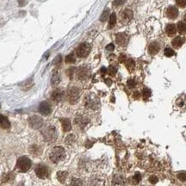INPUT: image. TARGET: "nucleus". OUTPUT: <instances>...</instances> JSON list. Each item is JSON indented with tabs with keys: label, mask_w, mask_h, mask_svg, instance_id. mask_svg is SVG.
Returning a JSON list of instances; mask_svg holds the SVG:
<instances>
[{
	"label": "nucleus",
	"mask_w": 186,
	"mask_h": 186,
	"mask_svg": "<svg viewBox=\"0 0 186 186\" xmlns=\"http://www.w3.org/2000/svg\"><path fill=\"white\" fill-rule=\"evenodd\" d=\"M66 157V151L61 146H56L52 149L49 158L53 163H58L63 160Z\"/></svg>",
	"instance_id": "f257e3e1"
},
{
	"label": "nucleus",
	"mask_w": 186,
	"mask_h": 186,
	"mask_svg": "<svg viewBox=\"0 0 186 186\" xmlns=\"http://www.w3.org/2000/svg\"><path fill=\"white\" fill-rule=\"evenodd\" d=\"M32 162L31 160L26 157V156H22L17 159V168L21 171V172H26L28 171L30 167H31Z\"/></svg>",
	"instance_id": "f03ea898"
},
{
	"label": "nucleus",
	"mask_w": 186,
	"mask_h": 186,
	"mask_svg": "<svg viewBox=\"0 0 186 186\" xmlns=\"http://www.w3.org/2000/svg\"><path fill=\"white\" fill-rule=\"evenodd\" d=\"M44 139L48 141L53 142L55 141L57 139V132L54 127L53 126H48L46 128H44L42 132Z\"/></svg>",
	"instance_id": "7ed1b4c3"
},
{
	"label": "nucleus",
	"mask_w": 186,
	"mask_h": 186,
	"mask_svg": "<svg viewBox=\"0 0 186 186\" xmlns=\"http://www.w3.org/2000/svg\"><path fill=\"white\" fill-rule=\"evenodd\" d=\"M68 101L71 104H75L80 98V91L78 87H71L67 92Z\"/></svg>",
	"instance_id": "20e7f679"
},
{
	"label": "nucleus",
	"mask_w": 186,
	"mask_h": 186,
	"mask_svg": "<svg viewBox=\"0 0 186 186\" xmlns=\"http://www.w3.org/2000/svg\"><path fill=\"white\" fill-rule=\"evenodd\" d=\"M91 45L89 43L84 42L80 44L76 49V55L79 58H85L91 52Z\"/></svg>",
	"instance_id": "39448f33"
},
{
	"label": "nucleus",
	"mask_w": 186,
	"mask_h": 186,
	"mask_svg": "<svg viewBox=\"0 0 186 186\" xmlns=\"http://www.w3.org/2000/svg\"><path fill=\"white\" fill-rule=\"evenodd\" d=\"M35 171H36V176L39 178H42V179H45V178L48 177V176H49L48 168L44 165H38L36 166Z\"/></svg>",
	"instance_id": "423d86ee"
},
{
	"label": "nucleus",
	"mask_w": 186,
	"mask_h": 186,
	"mask_svg": "<svg viewBox=\"0 0 186 186\" xmlns=\"http://www.w3.org/2000/svg\"><path fill=\"white\" fill-rule=\"evenodd\" d=\"M85 107L91 109H96L98 106V100L94 96H87L85 99Z\"/></svg>",
	"instance_id": "0eeeda50"
},
{
	"label": "nucleus",
	"mask_w": 186,
	"mask_h": 186,
	"mask_svg": "<svg viewBox=\"0 0 186 186\" xmlns=\"http://www.w3.org/2000/svg\"><path fill=\"white\" fill-rule=\"evenodd\" d=\"M29 123H30V126L34 128V129H39L42 127L43 125V121L42 119L38 116V115H33L30 118L29 120Z\"/></svg>",
	"instance_id": "6e6552de"
},
{
	"label": "nucleus",
	"mask_w": 186,
	"mask_h": 186,
	"mask_svg": "<svg viewBox=\"0 0 186 186\" xmlns=\"http://www.w3.org/2000/svg\"><path fill=\"white\" fill-rule=\"evenodd\" d=\"M39 112L43 115H48L51 114L52 112V106L51 104L47 102V101H43L41 103L40 106H39Z\"/></svg>",
	"instance_id": "1a4fd4ad"
},
{
	"label": "nucleus",
	"mask_w": 186,
	"mask_h": 186,
	"mask_svg": "<svg viewBox=\"0 0 186 186\" xmlns=\"http://www.w3.org/2000/svg\"><path fill=\"white\" fill-rule=\"evenodd\" d=\"M90 76V71L87 67L81 66L77 71V77L79 80H85Z\"/></svg>",
	"instance_id": "9d476101"
},
{
	"label": "nucleus",
	"mask_w": 186,
	"mask_h": 186,
	"mask_svg": "<svg viewBox=\"0 0 186 186\" xmlns=\"http://www.w3.org/2000/svg\"><path fill=\"white\" fill-rule=\"evenodd\" d=\"M165 16L169 19L174 20L178 17V10L175 6H169L165 11Z\"/></svg>",
	"instance_id": "9b49d317"
},
{
	"label": "nucleus",
	"mask_w": 186,
	"mask_h": 186,
	"mask_svg": "<svg viewBox=\"0 0 186 186\" xmlns=\"http://www.w3.org/2000/svg\"><path fill=\"white\" fill-rule=\"evenodd\" d=\"M133 11L129 9H125L122 15H121V19H122V22L124 23V24H128L129 23L132 19H133Z\"/></svg>",
	"instance_id": "f8f14e48"
},
{
	"label": "nucleus",
	"mask_w": 186,
	"mask_h": 186,
	"mask_svg": "<svg viewBox=\"0 0 186 186\" xmlns=\"http://www.w3.org/2000/svg\"><path fill=\"white\" fill-rule=\"evenodd\" d=\"M128 37L125 33H119L115 36V42L119 46H122V47L126 46L128 43Z\"/></svg>",
	"instance_id": "ddd939ff"
},
{
	"label": "nucleus",
	"mask_w": 186,
	"mask_h": 186,
	"mask_svg": "<svg viewBox=\"0 0 186 186\" xmlns=\"http://www.w3.org/2000/svg\"><path fill=\"white\" fill-rule=\"evenodd\" d=\"M63 97H64V91L61 89H56V90H54L52 92V95H51L52 100L54 101V102H56V103L60 102L63 99Z\"/></svg>",
	"instance_id": "4468645a"
},
{
	"label": "nucleus",
	"mask_w": 186,
	"mask_h": 186,
	"mask_svg": "<svg viewBox=\"0 0 186 186\" xmlns=\"http://www.w3.org/2000/svg\"><path fill=\"white\" fill-rule=\"evenodd\" d=\"M89 122V119L84 115H79L75 118V123L76 125H78L79 128H84Z\"/></svg>",
	"instance_id": "2eb2a0df"
},
{
	"label": "nucleus",
	"mask_w": 186,
	"mask_h": 186,
	"mask_svg": "<svg viewBox=\"0 0 186 186\" xmlns=\"http://www.w3.org/2000/svg\"><path fill=\"white\" fill-rule=\"evenodd\" d=\"M159 50H160V45L158 42H153L150 43V45L148 47V53L150 54H156L157 53H158Z\"/></svg>",
	"instance_id": "dca6fc26"
},
{
	"label": "nucleus",
	"mask_w": 186,
	"mask_h": 186,
	"mask_svg": "<svg viewBox=\"0 0 186 186\" xmlns=\"http://www.w3.org/2000/svg\"><path fill=\"white\" fill-rule=\"evenodd\" d=\"M165 32L168 36H173L177 33V26L172 24H169L165 27Z\"/></svg>",
	"instance_id": "f3484780"
},
{
	"label": "nucleus",
	"mask_w": 186,
	"mask_h": 186,
	"mask_svg": "<svg viewBox=\"0 0 186 186\" xmlns=\"http://www.w3.org/2000/svg\"><path fill=\"white\" fill-rule=\"evenodd\" d=\"M29 152L34 156H39L42 154V150L41 146L38 145H31L29 148Z\"/></svg>",
	"instance_id": "a211bd4d"
},
{
	"label": "nucleus",
	"mask_w": 186,
	"mask_h": 186,
	"mask_svg": "<svg viewBox=\"0 0 186 186\" xmlns=\"http://www.w3.org/2000/svg\"><path fill=\"white\" fill-rule=\"evenodd\" d=\"M185 42V40L184 38L181 37V36H177L176 38H174L171 42V44L172 46L175 48H179L180 47H182Z\"/></svg>",
	"instance_id": "6ab92c4d"
},
{
	"label": "nucleus",
	"mask_w": 186,
	"mask_h": 186,
	"mask_svg": "<svg viewBox=\"0 0 186 186\" xmlns=\"http://www.w3.org/2000/svg\"><path fill=\"white\" fill-rule=\"evenodd\" d=\"M60 122L62 124V128L65 132H68L72 129V125H71V122L69 119L67 118H61L60 120Z\"/></svg>",
	"instance_id": "aec40b11"
},
{
	"label": "nucleus",
	"mask_w": 186,
	"mask_h": 186,
	"mask_svg": "<svg viewBox=\"0 0 186 186\" xmlns=\"http://www.w3.org/2000/svg\"><path fill=\"white\" fill-rule=\"evenodd\" d=\"M0 127L5 129H7L11 127V123L9 120L2 115H0Z\"/></svg>",
	"instance_id": "412c9836"
},
{
	"label": "nucleus",
	"mask_w": 186,
	"mask_h": 186,
	"mask_svg": "<svg viewBox=\"0 0 186 186\" xmlns=\"http://www.w3.org/2000/svg\"><path fill=\"white\" fill-rule=\"evenodd\" d=\"M125 66L129 72H133L135 68V62L132 59H128L125 61Z\"/></svg>",
	"instance_id": "4be33fe9"
},
{
	"label": "nucleus",
	"mask_w": 186,
	"mask_h": 186,
	"mask_svg": "<svg viewBox=\"0 0 186 186\" xmlns=\"http://www.w3.org/2000/svg\"><path fill=\"white\" fill-rule=\"evenodd\" d=\"M67 176H68V172H66V171H58L57 172V179L62 183H64L66 182Z\"/></svg>",
	"instance_id": "5701e85b"
},
{
	"label": "nucleus",
	"mask_w": 186,
	"mask_h": 186,
	"mask_svg": "<svg viewBox=\"0 0 186 186\" xmlns=\"http://www.w3.org/2000/svg\"><path fill=\"white\" fill-rule=\"evenodd\" d=\"M60 82V76L58 73H54L53 74V77H52V79H51V83H52V85L55 86L57 85H59Z\"/></svg>",
	"instance_id": "b1692460"
},
{
	"label": "nucleus",
	"mask_w": 186,
	"mask_h": 186,
	"mask_svg": "<svg viewBox=\"0 0 186 186\" xmlns=\"http://www.w3.org/2000/svg\"><path fill=\"white\" fill-rule=\"evenodd\" d=\"M116 24V16L115 13H112L109 16V29H112Z\"/></svg>",
	"instance_id": "393cba45"
},
{
	"label": "nucleus",
	"mask_w": 186,
	"mask_h": 186,
	"mask_svg": "<svg viewBox=\"0 0 186 186\" xmlns=\"http://www.w3.org/2000/svg\"><path fill=\"white\" fill-rule=\"evenodd\" d=\"M177 30L181 34L184 33V32L186 31V24L183 23V22H182V21L178 22L177 24Z\"/></svg>",
	"instance_id": "a878e982"
},
{
	"label": "nucleus",
	"mask_w": 186,
	"mask_h": 186,
	"mask_svg": "<svg viewBox=\"0 0 186 186\" xmlns=\"http://www.w3.org/2000/svg\"><path fill=\"white\" fill-rule=\"evenodd\" d=\"M69 186H83V181L79 178H72Z\"/></svg>",
	"instance_id": "bb28decb"
},
{
	"label": "nucleus",
	"mask_w": 186,
	"mask_h": 186,
	"mask_svg": "<svg viewBox=\"0 0 186 186\" xmlns=\"http://www.w3.org/2000/svg\"><path fill=\"white\" fill-rule=\"evenodd\" d=\"M152 95V91L150 89L148 88H144L143 89V91H142V96H143V98L144 100H147Z\"/></svg>",
	"instance_id": "cd10ccee"
},
{
	"label": "nucleus",
	"mask_w": 186,
	"mask_h": 186,
	"mask_svg": "<svg viewBox=\"0 0 186 186\" xmlns=\"http://www.w3.org/2000/svg\"><path fill=\"white\" fill-rule=\"evenodd\" d=\"M109 15V9L104 10L103 12L102 13L101 17H100V21H101V22H105V21L108 19Z\"/></svg>",
	"instance_id": "c85d7f7f"
},
{
	"label": "nucleus",
	"mask_w": 186,
	"mask_h": 186,
	"mask_svg": "<svg viewBox=\"0 0 186 186\" xmlns=\"http://www.w3.org/2000/svg\"><path fill=\"white\" fill-rule=\"evenodd\" d=\"M75 61H76V59H75L73 54H71L66 57V63H67V64H72V63H74Z\"/></svg>",
	"instance_id": "c756f323"
},
{
	"label": "nucleus",
	"mask_w": 186,
	"mask_h": 186,
	"mask_svg": "<svg viewBox=\"0 0 186 186\" xmlns=\"http://www.w3.org/2000/svg\"><path fill=\"white\" fill-rule=\"evenodd\" d=\"M164 54H165V55L166 56V57H171V56H173L174 55V51L171 48H166L165 49V51H164Z\"/></svg>",
	"instance_id": "7c9ffc66"
},
{
	"label": "nucleus",
	"mask_w": 186,
	"mask_h": 186,
	"mask_svg": "<svg viewBox=\"0 0 186 186\" xmlns=\"http://www.w3.org/2000/svg\"><path fill=\"white\" fill-rule=\"evenodd\" d=\"M75 141V136L73 134H70L66 138V143L67 145H72Z\"/></svg>",
	"instance_id": "2f4dec72"
},
{
	"label": "nucleus",
	"mask_w": 186,
	"mask_h": 186,
	"mask_svg": "<svg viewBox=\"0 0 186 186\" xmlns=\"http://www.w3.org/2000/svg\"><path fill=\"white\" fill-rule=\"evenodd\" d=\"M132 179H133V183H138L141 180V175L139 172H136Z\"/></svg>",
	"instance_id": "473e14b6"
},
{
	"label": "nucleus",
	"mask_w": 186,
	"mask_h": 186,
	"mask_svg": "<svg viewBox=\"0 0 186 186\" xmlns=\"http://www.w3.org/2000/svg\"><path fill=\"white\" fill-rule=\"evenodd\" d=\"M177 178L182 182H185L186 181V172L185 171H180L177 174Z\"/></svg>",
	"instance_id": "72a5a7b5"
},
{
	"label": "nucleus",
	"mask_w": 186,
	"mask_h": 186,
	"mask_svg": "<svg viewBox=\"0 0 186 186\" xmlns=\"http://www.w3.org/2000/svg\"><path fill=\"white\" fill-rule=\"evenodd\" d=\"M176 4L180 8H184L186 6V0H176Z\"/></svg>",
	"instance_id": "f704fd0d"
},
{
	"label": "nucleus",
	"mask_w": 186,
	"mask_h": 186,
	"mask_svg": "<svg viewBox=\"0 0 186 186\" xmlns=\"http://www.w3.org/2000/svg\"><path fill=\"white\" fill-rule=\"evenodd\" d=\"M61 61H62V57H61V55H58V56L54 59V64L56 66H60Z\"/></svg>",
	"instance_id": "c9c22d12"
},
{
	"label": "nucleus",
	"mask_w": 186,
	"mask_h": 186,
	"mask_svg": "<svg viewBox=\"0 0 186 186\" xmlns=\"http://www.w3.org/2000/svg\"><path fill=\"white\" fill-rule=\"evenodd\" d=\"M114 183H123V178L121 176H115L113 179Z\"/></svg>",
	"instance_id": "e433bc0d"
},
{
	"label": "nucleus",
	"mask_w": 186,
	"mask_h": 186,
	"mask_svg": "<svg viewBox=\"0 0 186 186\" xmlns=\"http://www.w3.org/2000/svg\"><path fill=\"white\" fill-rule=\"evenodd\" d=\"M125 2H126V0H114L113 5L114 6H120V5H122Z\"/></svg>",
	"instance_id": "4c0bfd02"
},
{
	"label": "nucleus",
	"mask_w": 186,
	"mask_h": 186,
	"mask_svg": "<svg viewBox=\"0 0 186 186\" xmlns=\"http://www.w3.org/2000/svg\"><path fill=\"white\" fill-rule=\"evenodd\" d=\"M158 178L156 177V176H151L150 177H149V182L151 183H152V184H155V183H158Z\"/></svg>",
	"instance_id": "58836bf2"
},
{
	"label": "nucleus",
	"mask_w": 186,
	"mask_h": 186,
	"mask_svg": "<svg viewBox=\"0 0 186 186\" xmlns=\"http://www.w3.org/2000/svg\"><path fill=\"white\" fill-rule=\"evenodd\" d=\"M127 84H128V86L130 89H132V88H134V87L135 86V81H134V79H129Z\"/></svg>",
	"instance_id": "ea45409f"
},
{
	"label": "nucleus",
	"mask_w": 186,
	"mask_h": 186,
	"mask_svg": "<svg viewBox=\"0 0 186 186\" xmlns=\"http://www.w3.org/2000/svg\"><path fill=\"white\" fill-rule=\"evenodd\" d=\"M115 73H116V68H115V67L110 66V67L109 68V75L114 76V75L115 74Z\"/></svg>",
	"instance_id": "a19ab883"
},
{
	"label": "nucleus",
	"mask_w": 186,
	"mask_h": 186,
	"mask_svg": "<svg viewBox=\"0 0 186 186\" xmlns=\"http://www.w3.org/2000/svg\"><path fill=\"white\" fill-rule=\"evenodd\" d=\"M106 49H107L108 51H113V50L115 49V46H114V44L110 43V44L107 45V47H106Z\"/></svg>",
	"instance_id": "79ce46f5"
},
{
	"label": "nucleus",
	"mask_w": 186,
	"mask_h": 186,
	"mask_svg": "<svg viewBox=\"0 0 186 186\" xmlns=\"http://www.w3.org/2000/svg\"><path fill=\"white\" fill-rule=\"evenodd\" d=\"M73 72H74V68H70V69H68L67 71H66V73H67V75L70 77V78H72V76H73Z\"/></svg>",
	"instance_id": "37998d69"
},
{
	"label": "nucleus",
	"mask_w": 186,
	"mask_h": 186,
	"mask_svg": "<svg viewBox=\"0 0 186 186\" xmlns=\"http://www.w3.org/2000/svg\"><path fill=\"white\" fill-rule=\"evenodd\" d=\"M126 60H126V55L125 54H121L120 57H119V61L122 63V62H125Z\"/></svg>",
	"instance_id": "c03bdc74"
},
{
	"label": "nucleus",
	"mask_w": 186,
	"mask_h": 186,
	"mask_svg": "<svg viewBox=\"0 0 186 186\" xmlns=\"http://www.w3.org/2000/svg\"><path fill=\"white\" fill-rule=\"evenodd\" d=\"M135 99H138L140 97V92L139 91H135L134 93V96H133Z\"/></svg>",
	"instance_id": "a18cd8bd"
},
{
	"label": "nucleus",
	"mask_w": 186,
	"mask_h": 186,
	"mask_svg": "<svg viewBox=\"0 0 186 186\" xmlns=\"http://www.w3.org/2000/svg\"><path fill=\"white\" fill-rule=\"evenodd\" d=\"M18 4L20 6H24L25 4H26V1L25 0H18Z\"/></svg>",
	"instance_id": "49530a36"
},
{
	"label": "nucleus",
	"mask_w": 186,
	"mask_h": 186,
	"mask_svg": "<svg viewBox=\"0 0 186 186\" xmlns=\"http://www.w3.org/2000/svg\"><path fill=\"white\" fill-rule=\"evenodd\" d=\"M106 83H107V85H110L112 82H111V80H110V79H106Z\"/></svg>",
	"instance_id": "de8ad7c7"
},
{
	"label": "nucleus",
	"mask_w": 186,
	"mask_h": 186,
	"mask_svg": "<svg viewBox=\"0 0 186 186\" xmlns=\"http://www.w3.org/2000/svg\"><path fill=\"white\" fill-rule=\"evenodd\" d=\"M105 72H106V69H105L104 67H103V68L101 69V73H105Z\"/></svg>",
	"instance_id": "09e8293b"
},
{
	"label": "nucleus",
	"mask_w": 186,
	"mask_h": 186,
	"mask_svg": "<svg viewBox=\"0 0 186 186\" xmlns=\"http://www.w3.org/2000/svg\"><path fill=\"white\" fill-rule=\"evenodd\" d=\"M183 20H184V22L186 23V13H185L184 16H183Z\"/></svg>",
	"instance_id": "8fccbe9b"
}]
</instances>
